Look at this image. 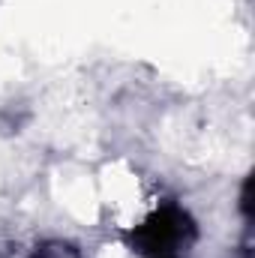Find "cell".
<instances>
[{"instance_id":"obj_1","label":"cell","mask_w":255,"mask_h":258,"mask_svg":"<svg viewBox=\"0 0 255 258\" xmlns=\"http://www.w3.org/2000/svg\"><path fill=\"white\" fill-rule=\"evenodd\" d=\"M192 243V222L177 207L159 210L135 234V249L150 258H180Z\"/></svg>"},{"instance_id":"obj_2","label":"cell","mask_w":255,"mask_h":258,"mask_svg":"<svg viewBox=\"0 0 255 258\" xmlns=\"http://www.w3.org/2000/svg\"><path fill=\"white\" fill-rule=\"evenodd\" d=\"M12 258H78L72 246H63V243H45V246H36V249H27L21 255Z\"/></svg>"}]
</instances>
